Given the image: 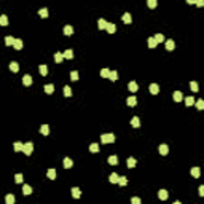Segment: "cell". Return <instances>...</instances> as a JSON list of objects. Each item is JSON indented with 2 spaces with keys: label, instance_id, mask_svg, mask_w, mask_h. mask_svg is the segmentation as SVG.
I'll return each mask as SVG.
<instances>
[{
  "label": "cell",
  "instance_id": "f1b7e54d",
  "mask_svg": "<svg viewBox=\"0 0 204 204\" xmlns=\"http://www.w3.org/2000/svg\"><path fill=\"white\" fill-rule=\"evenodd\" d=\"M193 104H194V99H193L191 96L185 97V105H187V107H190V105H193Z\"/></svg>",
  "mask_w": 204,
  "mask_h": 204
},
{
  "label": "cell",
  "instance_id": "bcb514c9",
  "mask_svg": "<svg viewBox=\"0 0 204 204\" xmlns=\"http://www.w3.org/2000/svg\"><path fill=\"white\" fill-rule=\"evenodd\" d=\"M108 164H118V158L116 156H108Z\"/></svg>",
  "mask_w": 204,
  "mask_h": 204
},
{
  "label": "cell",
  "instance_id": "60d3db41",
  "mask_svg": "<svg viewBox=\"0 0 204 204\" xmlns=\"http://www.w3.org/2000/svg\"><path fill=\"white\" fill-rule=\"evenodd\" d=\"M190 88H191V91H193V92L199 91V89H198V83H196V81H190Z\"/></svg>",
  "mask_w": 204,
  "mask_h": 204
},
{
  "label": "cell",
  "instance_id": "f907efd6",
  "mask_svg": "<svg viewBox=\"0 0 204 204\" xmlns=\"http://www.w3.org/2000/svg\"><path fill=\"white\" fill-rule=\"evenodd\" d=\"M194 3L198 6H204V0H194Z\"/></svg>",
  "mask_w": 204,
  "mask_h": 204
},
{
  "label": "cell",
  "instance_id": "603a6c76",
  "mask_svg": "<svg viewBox=\"0 0 204 204\" xmlns=\"http://www.w3.org/2000/svg\"><path fill=\"white\" fill-rule=\"evenodd\" d=\"M64 34H66V35H72L73 34V27L72 26H64Z\"/></svg>",
  "mask_w": 204,
  "mask_h": 204
},
{
  "label": "cell",
  "instance_id": "816d5d0a",
  "mask_svg": "<svg viewBox=\"0 0 204 204\" xmlns=\"http://www.w3.org/2000/svg\"><path fill=\"white\" fill-rule=\"evenodd\" d=\"M199 196H204V185L199 187Z\"/></svg>",
  "mask_w": 204,
  "mask_h": 204
},
{
  "label": "cell",
  "instance_id": "7bdbcfd3",
  "mask_svg": "<svg viewBox=\"0 0 204 204\" xmlns=\"http://www.w3.org/2000/svg\"><path fill=\"white\" fill-rule=\"evenodd\" d=\"M40 73H42V75H43V77L46 75V73H48V67H46V66H45V64H42V66H40Z\"/></svg>",
  "mask_w": 204,
  "mask_h": 204
},
{
  "label": "cell",
  "instance_id": "7c38bea8",
  "mask_svg": "<svg viewBox=\"0 0 204 204\" xmlns=\"http://www.w3.org/2000/svg\"><path fill=\"white\" fill-rule=\"evenodd\" d=\"M72 196L75 198V199H78L80 196H81V191H80V188H77V187H73L72 188Z\"/></svg>",
  "mask_w": 204,
  "mask_h": 204
},
{
  "label": "cell",
  "instance_id": "681fc988",
  "mask_svg": "<svg viewBox=\"0 0 204 204\" xmlns=\"http://www.w3.org/2000/svg\"><path fill=\"white\" fill-rule=\"evenodd\" d=\"M131 201H132V204H139V202H140V198H137V196H134V198L131 199Z\"/></svg>",
  "mask_w": 204,
  "mask_h": 204
},
{
  "label": "cell",
  "instance_id": "6da1fadb",
  "mask_svg": "<svg viewBox=\"0 0 204 204\" xmlns=\"http://www.w3.org/2000/svg\"><path fill=\"white\" fill-rule=\"evenodd\" d=\"M100 140H102V144H112V142H115V134H102Z\"/></svg>",
  "mask_w": 204,
  "mask_h": 204
},
{
  "label": "cell",
  "instance_id": "d590c367",
  "mask_svg": "<svg viewBox=\"0 0 204 204\" xmlns=\"http://www.w3.org/2000/svg\"><path fill=\"white\" fill-rule=\"evenodd\" d=\"M108 75H110V70L108 69H102L100 70V77L102 78H108Z\"/></svg>",
  "mask_w": 204,
  "mask_h": 204
},
{
  "label": "cell",
  "instance_id": "ffe728a7",
  "mask_svg": "<svg viewBox=\"0 0 204 204\" xmlns=\"http://www.w3.org/2000/svg\"><path fill=\"white\" fill-rule=\"evenodd\" d=\"M45 92H46V94H53V92H54V86L53 85H45Z\"/></svg>",
  "mask_w": 204,
  "mask_h": 204
},
{
  "label": "cell",
  "instance_id": "484cf974",
  "mask_svg": "<svg viewBox=\"0 0 204 204\" xmlns=\"http://www.w3.org/2000/svg\"><path fill=\"white\" fill-rule=\"evenodd\" d=\"M116 183L121 185V187H126V185H128V179L126 177H118V182Z\"/></svg>",
  "mask_w": 204,
  "mask_h": 204
},
{
  "label": "cell",
  "instance_id": "ba28073f",
  "mask_svg": "<svg viewBox=\"0 0 204 204\" xmlns=\"http://www.w3.org/2000/svg\"><path fill=\"white\" fill-rule=\"evenodd\" d=\"M123 22H124V24H131V22H132L131 13H124V14H123Z\"/></svg>",
  "mask_w": 204,
  "mask_h": 204
},
{
  "label": "cell",
  "instance_id": "1f68e13d",
  "mask_svg": "<svg viewBox=\"0 0 204 204\" xmlns=\"http://www.w3.org/2000/svg\"><path fill=\"white\" fill-rule=\"evenodd\" d=\"M54 61H56V62H62L64 61V54L62 53H56V54H54Z\"/></svg>",
  "mask_w": 204,
  "mask_h": 204
},
{
  "label": "cell",
  "instance_id": "e0dca14e",
  "mask_svg": "<svg viewBox=\"0 0 204 204\" xmlns=\"http://www.w3.org/2000/svg\"><path fill=\"white\" fill-rule=\"evenodd\" d=\"M13 46L16 50H21L22 48V40H19V38H14V42H13Z\"/></svg>",
  "mask_w": 204,
  "mask_h": 204
},
{
  "label": "cell",
  "instance_id": "f546056e",
  "mask_svg": "<svg viewBox=\"0 0 204 204\" xmlns=\"http://www.w3.org/2000/svg\"><path fill=\"white\" fill-rule=\"evenodd\" d=\"M0 26H8V18L5 16V14H2V16H0Z\"/></svg>",
  "mask_w": 204,
  "mask_h": 204
},
{
  "label": "cell",
  "instance_id": "83f0119b",
  "mask_svg": "<svg viewBox=\"0 0 204 204\" xmlns=\"http://www.w3.org/2000/svg\"><path fill=\"white\" fill-rule=\"evenodd\" d=\"M13 42H14V38H13L11 35L5 37V45H6V46H11V45H13Z\"/></svg>",
  "mask_w": 204,
  "mask_h": 204
},
{
  "label": "cell",
  "instance_id": "f6af8a7d",
  "mask_svg": "<svg viewBox=\"0 0 204 204\" xmlns=\"http://www.w3.org/2000/svg\"><path fill=\"white\" fill-rule=\"evenodd\" d=\"M70 80H73V81H77V80H78V72H75V70H72V72H70Z\"/></svg>",
  "mask_w": 204,
  "mask_h": 204
},
{
  "label": "cell",
  "instance_id": "4316f807",
  "mask_svg": "<svg viewBox=\"0 0 204 204\" xmlns=\"http://www.w3.org/2000/svg\"><path fill=\"white\" fill-rule=\"evenodd\" d=\"M155 40H156V43H163L166 38H164L163 34H156V35H155Z\"/></svg>",
  "mask_w": 204,
  "mask_h": 204
},
{
  "label": "cell",
  "instance_id": "7a4b0ae2",
  "mask_svg": "<svg viewBox=\"0 0 204 204\" xmlns=\"http://www.w3.org/2000/svg\"><path fill=\"white\" fill-rule=\"evenodd\" d=\"M22 152H24L27 156H30V155H32V152H34V144H32V142L22 144Z\"/></svg>",
  "mask_w": 204,
  "mask_h": 204
},
{
  "label": "cell",
  "instance_id": "74e56055",
  "mask_svg": "<svg viewBox=\"0 0 204 204\" xmlns=\"http://www.w3.org/2000/svg\"><path fill=\"white\" fill-rule=\"evenodd\" d=\"M64 96H67V97L72 96V88L70 86H64Z\"/></svg>",
  "mask_w": 204,
  "mask_h": 204
},
{
  "label": "cell",
  "instance_id": "8d00e7d4",
  "mask_svg": "<svg viewBox=\"0 0 204 204\" xmlns=\"http://www.w3.org/2000/svg\"><path fill=\"white\" fill-rule=\"evenodd\" d=\"M89 152L97 153V152H99V145H97V144H91V145H89Z\"/></svg>",
  "mask_w": 204,
  "mask_h": 204
},
{
  "label": "cell",
  "instance_id": "f35d334b",
  "mask_svg": "<svg viewBox=\"0 0 204 204\" xmlns=\"http://www.w3.org/2000/svg\"><path fill=\"white\" fill-rule=\"evenodd\" d=\"M5 201H6V204H13L14 202V194H6Z\"/></svg>",
  "mask_w": 204,
  "mask_h": 204
},
{
  "label": "cell",
  "instance_id": "d4e9b609",
  "mask_svg": "<svg viewBox=\"0 0 204 204\" xmlns=\"http://www.w3.org/2000/svg\"><path fill=\"white\" fill-rule=\"evenodd\" d=\"M10 70L11 72H18V70H19V66H18V62H10Z\"/></svg>",
  "mask_w": 204,
  "mask_h": 204
},
{
  "label": "cell",
  "instance_id": "9a60e30c",
  "mask_svg": "<svg viewBox=\"0 0 204 204\" xmlns=\"http://www.w3.org/2000/svg\"><path fill=\"white\" fill-rule=\"evenodd\" d=\"M97 27H99L100 30H102V29H105V27H107V21L104 19V18H100V19L97 21Z\"/></svg>",
  "mask_w": 204,
  "mask_h": 204
},
{
  "label": "cell",
  "instance_id": "2e32d148",
  "mask_svg": "<svg viewBox=\"0 0 204 204\" xmlns=\"http://www.w3.org/2000/svg\"><path fill=\"white\" fill-rule=\"evenodd\" d=\"M40 132H42L43 136H48V134H50V126H48V124H43V126L40 128Z\"/></svg>",
  "mask_w": 204,
  "mask_h": 204
},
{
  "label": "cell",
  "instance_id": "cb8c5ba5",
  "mask_svg": "<svg viewBox=\"0 0 204 204\" xmlns=\"http://www.w3.org/2000/svg\"><path fill=\"white\" fill-rule=\"evenodd\" d=\"M22 193L24 194H30L32 193V187L30 185H22Z\"/></svg>",
  "mask_w": 204,
  "mask_h": 204
},
{
  "label": "cell",
  "instance_id": "ac0fdd59",
  "mask_svg": "<svg viewBox=\"0 0 204 204\" xmlns=\"http://www.w3.org/2000/svg\"><path fill=\"white\" fill-rule=\"evenodd\" d=\"M126 102H128V105H129V107H134V105L137 104V99H136L134 96H131V97H128Z\"/></svg>",
  "mask_w": 204,
  "mask_h": 204
},
{
  "label": "cell",
  "instance_id": "f5cc1de1",
  "mask_svg": "<svg viewBox=\"0 0 204 204\" xmlns=\"http://www.w3.org/2000/svg\"><path fill=\"white\" fill-rule=\"evenodd\" d=\"M187 3H190V5H191V3H194V0H187Z\"/></svg>",
  "mask_w": 204,
  "mask_h": 204
},
{
  "label": "cell",
  "instance_id": "d6a6232c",
  "mask_svg": "<svg viewBox=\"0 0 204 204\" xmlns=\"http://www.w3.org/2000/svg\"><path fill=\"white\" fill-rule=\"evenodd\" d=\"M137 88H139V86H137V83H136V81H131V83H129V91H131V92H136Z\"/></svg>",
  "mask_w": 204,
  "mask_h": 204
},
{
  "label": "cell",
  "instance_id": "5b68a950",
  "mask_svg": "<svg viewBox=\"0 0 204 204\" xmlns=\"http://www.w3.org/2000/svg\"><path fill=\"white\" fill-rule=\"evenodd\" d=\"M166 43V50H168V51H172L174 48H175V43H174V40H164Z\"/></svg>",
  "mask_w": 204,
  "mask_h": 204
},
{
  "label": "cell",
  "instance_id": "4fadbf2b",
  "mask_svg": "<svg viewBox=\"0 0 204 204\" xmlns=\"http://www.w3.org/2000/svg\"><path fill=\"white\" fill-rule=\"evenodd\" d=\"M172 99H174L175 102H180V100L183 99V96H182V92H180V91H175V92H174V94H172Z\"/></svg>",
  "mask_w": 204,
  "mask_h": 204
},
{
  "label": "cell",
  "instance_id": "ee69618b",
  "mask_svg": "<svg viewBox=\"0 0 204 204\" xmlns=\"http://www.w3.org/2000/svg\"><path fill=\"white\" fill-rule=\"evenodd\" d=\"M38 14H40V18H48V10H46V8H42L38 11Z\"/></svg>",
  "mask_w": 204,
  "mask_h": 204
},
{
  "label": "cell",
  "instance_id": "52a82bcc",
  "mask_svg": "<svg viewBox=\"0 0 204 204\" xmlns=\"http://www.w3.org/2000/svg\"><path fill=\"white\" fill-rule=\"evenodd\" d=\"M148 89H150V92H152V94H158V92H160V86L156 85V83H152Z\"/></svg>",
  "mask_w": 204,
  "mask_h": 204
},
{
  "label": "cell",
  "instance_id": "ab89813d",
  "mask_svg": "<svg viewBox=\"0 0 204 204\" xmlns=\"http://www.w3.org/2000/svg\"><path fill=\"white\" fill-rule=\"evenodd\" d=\"M126 164H128V168H134L136 166V158H128Z\"/></svg>",
  "mask_w": 204,
  "mask_h": 204
},
{
  "label": "cell",
  "instance_id": "9c48e42d",
  "mask_svg": "<svg viewBox=\"0 0 204 204\" xmlns=\"http://www.w3.org/2000/svg\"><path fill=\"white\" fill-rule=\"evenodd\" d=\"M62 164H64V168L66 169H70L72 166H73V161L70 160V158H64V161H62Z\"/></svg>",
  "mask_w": 204,
  "mask_h": 204
},
{
  "label": "cell",
  "instance_id": "7402d4cb",
  "mask_svg": "<svg viewBox=\"0 0 204 204\" xmlns=\"http://www.w3.org/2000/svg\"><path fill=\"white\" fill-rule=\"evenodd\" d=\"M46 175H48V179L54 180V179H56V171H54V169H48V172H46Z\"/></svg>",
  "mask_w": 204,
  "mask_h": 204
},
{
  "label": "cell",
  "instance_id": "c3c4849f",
  "mask_svg": "<svg viewBox=\"0 0 204 204\" xmlns=\"http://www.w3.org/2000/svg\"><path fill=\"white\" fill-rule=\"evenodd\" d=\"M14 150H16V152H22V144H21V142H16V144H14Z\"/></svg>",
  "mask_w": 204,
  "mask_h": 204
},
{
  "label": "cell",
  "instance_id": "30bf717a",
  "mask_svg": "<svg viewBox=\"0 0 204 204\" xmlns=\"http://www.w3.org/2000/svg\"><path fill=\"white\" fill-rule=\"evenodd\" d=\"M105 29H107V32H108V34H115V32H116V26H115V24L107 22V27H105Z\"/></svg>",
  "mask_w": 204,
  "mask_h": 204
},
{
  "label": "cell",
  "instance_id": "d6986e66",
  "mask_svg": "<svg viewBox=\"0 0 204 204\" xmlns=\"http://www.w3.org/2000/svg\"><path fill=\"white\" fill-rule=\"evenodd\" d=\"M108 78L112 80V81H116V80H118V72H116V70H110V75H108Z\"/></svg>",
  "mask_w": 204,
  "mask_h": 204
},
{
  "label": "cell",
  "instance_id": "7dc6e473",
  "mask_svg": "<svg viewBox=\"0 0 204 204\" xmlns=\"http://www.w3.org/2000/svg\"><path fill=\"white\" fill-rule=\"evenodd\" d=\"M14 182L16 183H22V174H16L14 175Z\"/></svg>",
  "mask_w": 204,
  "mask_h": 204
},
{
  "label": "cell",
  "instance_id": "5bb4252c",
  "mask_svg": "<svg viewBox=\"0 0 204 204\" xmlns=\"http://www.w3.org/2000/svg\"><path fill=\"white\" fill-rule=\"evenodd\" d=\"M190 174L193 175L194 179H198L199 175H201V171H199V168H191V171H190Z\"/></svg>",
  "mask_w": 204,
  "mask_h": 204
},
{
  "label": "cell",
  "instance_id": "277c9868",
  "mask_svg": "<svg viewBox=\"0 0 204 204\" xmlns=\"http://www.w3.org/2000/svg\"><path fill=\"white\" fill-rule=\"evenodd\" d=\"M158 150H160V155H163V156H166V155H168L169 153V147L168 145H160V148H158Z\"/></svg>",
  "mask_w": 204,
  "mask_h": 204
},
{
  "label": "cell",
  "instance_id": "8992f818",
  "mask_svg": "<svg viewBox=\"0 0 204 204\" xmlns=\"http://www.w3.org/2000/svg\"><path fill=\"white\" fill-rule=\"evenodd\" d=\"M168 196H169V193L166 191V190H160V191H158V198H160L161 201H166V199H168Z\"/></svg>",
  "mask_w": 204,
  "mask_h": 204
},
{
  "label": "cell",
  "instance_id": "836d02e7",
  "mask_svg": "<svg viewBox=\"0 0 204 204\" xmlns=\"http://www.w3.org/2000/svg\"><path fill=\"white\" fill-rule=\"evenodd\" d=\"M131 124H132L134 128H139V126H140V120H139L137 116H134V118L131 120Z\"/></svg>",
  "mask_w": 204,
  "mask_h": 204
},
{
  "label": "cell",
  "instance_id": "4dcf8cb0",
  "mask_svg": "<svg viewBox=\"0 0 204 204\" xmlns=\"http://www.w3.org/2000/svg\"><path fill=\"white\" fill-rule=\"evenodd\" d=\"M64 58H66V59H72L73 58V51L72 50H66V51H64Z\"/></svg>",
  "mask_w": 204,
  "mask_h": 204
},
{
  "label": "cell",
  "instance_id": "e575fe53",
  "mask_svg": "<svg viewBox=\"0 0 204 204\" xmlns=\"http://www.w3.org/2000/svg\"><path fill=\"white\" fill-rule=\"evenodd\" d=\"M147 5H148V8H156L158 0H147Z\"/></svg>",
  "mask_w": 204,
  "mask_h": 204
},
{
  "label": "cell",
  "instance_id": "8fae6325",
  "mask_svg": "<svg viewBox=\"0 0 204 204\" xmlns=\"http://www.w3.org/2000/svg\"><path fill=\"white\" fill-rule=\"evenodd\" d=\"M118 177H120V175H118L116 172H112V174L108 175V180H110V183H116V182H118Z\"/></svg>",
  "mask_w": 204,
  "mask_h": 204
},
{
  "label": "cell",
  "instance_id": "44dd1931",
  "mask_svg": "<svg viewBox=\"0 0 204 204\" xmlns=\"http://www.w3.org/2000/svg\"><path fill=\"white\" fill-rule=\"evenodd\" d=\"M156 40H155V37H150V38H148V48H156Z\"/></svg>",
  "mask_w": 204,
  "mask_h": 204
},
{
  "label": "cell",
  "instance_id": "3957f363",
  "mask_svg": "<svg viewBox=\"0 0 204 204\" xmlns=\"http://www.w3.org/2000/svg\"><path fill=\"white\" fill-rule=\"evenodd\" d=\"M22 85L24 86H30L32 85V77L30 75H24L22 77Z\"/></svg>",
  "mask_w": 204,
  "mask_h": 204
},
{
  "label": "cell",
  "instance_id": "b9f144b4",
  "mask_svg": "<svg viewBox=\"0 0 204 204\" xmlns=\"http://www.w3.org/2000/svg\"><path fill=\"white\" fill-rule=\"evenodd\" d=\"M194 102H196V108H198V110H202V108H204V100H202V99L194 100Z\"/></svg>",
  "mask_w": 204,
  "mask_h": 204
}]
</instances>
